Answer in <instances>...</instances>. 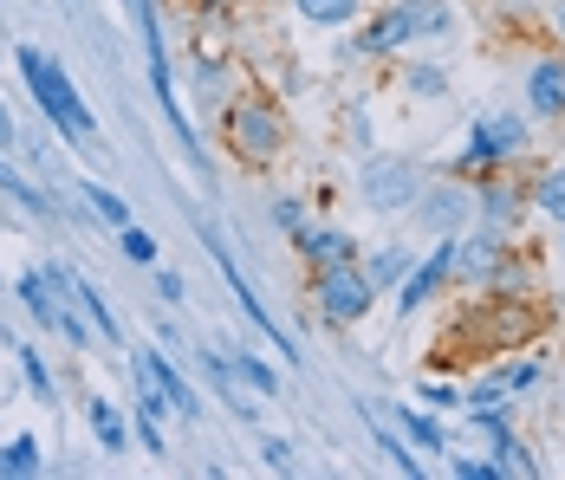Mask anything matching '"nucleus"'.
Instances as JSON below:
<instances>
[{
    "instance_id": "obj_4",
    "label": "nucleus",
    "mask_w": 565,
    "mask_h": 480,
    "mask_svg": "<svg viewBox=\"0 0 565 480\" xmlns=\"http://www.w3.org/2000/svg\"><path fill=\"white\" fill-rule=\"evenodd\" d=\"M312 306L326 324H364L377 306V286L364 260H339V267H312Z\"/></svg>"
},
{
    "instance_id": "obj_36",
    "label": "nucleus",
    "mask_w": 565,
    "mask_h": 480,
    "mask_svg": "<svg viewBox=\"0 0 565 480\" xmlns=\"http://www.w3.org/2000/svg\"><path fill=\"white\" fill-rule=\"evenodd\" d=\"M416 403H429V409H461V390H449V383H423Z\"/></svg>"
},
{
    "instance_id": "obj_23",
    "label": "nucleus",
    "mask_w": 565,
    "mask_h": 480,
    "mask_svg": "<svg viewBox=\"0 0 565 480\" xmlns=\"http://www.w3.org/2000/svg\"><path fill=\"white\" fill-rule=\"evenodd\" d=\"M508 396H513V390L501 383V376H481L475 390H461V409H468L475 423H494V416H508V409H513Z\"/></svg>"
},
{
    "instance_id": "obj_40",
    "label": "nucleus",
    "mask_w": 565,
    "mask_h": 480,
    "mask_svg": "<svg viewBox=\"0 0 565 480\" xmlns=\"http://www.w3.org/2000/svg\"><path fill=\"white\" fill-rule=\"evenodd\" d=\"M553 26H559V40H565V0H553Z\"/></svg>"
},
{
    "instance_id": "obj_20",
    "label": "nucleus",
    "mask_w": 565,
    "mask_h": 480,
    "mask_svg": "<svg viewBox=\"0 0 565 480\" xmlns=\"http://www.w3.org/2000/svg\"><path fill=\"white\" fill-rule=\"evenodd\" d=\"M475 214H481V227H494V234H508L520 227V189H508V182H481L475 189Z\"/></svg>"
},
{
    "instance_id": "obj_22",
    "label": "nucleus",
    "mask_w": 565,
    "mask_h": 480,
    "mask_svg": "<svg viewBox=\"0 0 565 480\" xmlns=\"http://www.w3.org/2000/svg\"><path fill=\"white\" fill-rule=\"evenodd\" d=\"M409 20H416V40H455V0H403Z\"/></svg>"
},
{
    "instance_id": "obj_34",
    "label": "nucleus",
    "mask_w": 565,
    "mask_h": 480,
    "mask_svg": "<svg viewBox=\"0 0 565 480\" xmlns=\"http://www.w3.org/2000/svg\"><path fill=\"white\" fill-rule=\"evenodd\" d=\"M449 474L455 480H501L494 461H475V455H449Z\"/></svg>"
},
{
    "instance_id": "obj_1",
    "label": "nucleus",
    "mask_w": 565,
    "mask_h": 480,
    "mask_svg": "<svg viewBox=\"0 0 565 480\" xmlns=\"http://www.w3.org/2000/svg\"><path fill=\"white\" fill-rule=\"evenodd\" d=\"M13 65H20V78H26V92H33L40 117L53 124L58 143L78 150V157H98V117H92V105L78 98L72 72H65L53 53H40V46H13Z\"/></svg>"
},
{
    "instance_id": "obj_33",
    "label": "nucleus",
    "mask_w": 565,
    "mask_h": 480,
    "mask_svg": "<svg viewBox=\"0 0 565 480\" xmlns=\"http://www.w3.org/2000/svg\"><path fill=\"white\" fill-rule=\"evenodd\" d=\"M501 383H508L513 396H520V390H533V383H540V358H520V364H501Z\"/></svg>"
},
{
    "instance_id": "obj_6",
    "label": "nucleus",
    "mask_w": 565,
    "mask_h": 480,
    "mask_svg": "<svg viewBox=\"0 0 565 480\" xmlns=\"http://www.w3.org/2000/svg\"><path fill=\"white\" fill-rule=\"evenodd\" d=\"M449 279H455V234H443L416 267L396 279V312H403V319H416L423 306H436V299H443V286H449Z\"/></svg>"
},
{
    "instance_id": "obj_18",
    "label": "nucleus",
    "mask_w": 565,
    "mask_h": 480,
    "mask_svg": "<svg viewBox=\"0 0 565 480\" xmlns=\"http://www.w3.org/2000/svg\"><path fill=\"white\" fill-rule=\"evenodd\" d=\"M85 423H92V435H98V448L105 455H130V416H124V403H111V396H92L85 403Z\"/></svg>"
},
{
    "instance_id": "obj_28",
    "label": "nucleus",
    "mask_w": 565,
    "mask_h": 480,
    "mask_svg": "<svg viewBox=\"0 0 565 480\" xmlns=\"http://www.w3.org/2000/svg\"><path fill=\"white\" fill-rule=\"evenodd\" d=\"M403 92H416L423 105H436V98H449V72L429 65V58H409V65H403Z\"/></svg>"
},
{
    "instance_id": "obj_41",
    "label": "nucleus",
    "mask_w": 565,
    "mask_h": 480,
    "mask_svg": "<svg viewBox=\"0 0 565 480\" xmlns=\"http://www.w3.org/2000/svg\"><path fill=\"white\" fill-rule=\"evenodd\" d=\"M559 247H565V241H559Z\"/></svg>"
},
{
    "instance_id": "obj_27",
    "label": "nucleus",
    "mask_w": 565,
    "mask_h": 480,
    "mask_svg": "<svg viewBox=\"0 0 565 480\" xmlns=\"http://www.w3.org/2000/svg\"><path fill=\"white\" fill-rule=\"evenodd\" d=\"M292 13H299L306 26H351V20L364 13V0H292Z\"/></svg>"
},
{
    "instance_id": "obj_15",
    "label": "nucleus",
    "mask_w": 565,
    "mask_h": 480,
    "mask_svg": "<svg viewBox=\"0 0 565 480\" xmlns=\"http://www.w3.org/2000/svg\"><path fill=\"white\" fill-rule=\"evenodd\" d=\"M292 247H299V260H306V267H339V260H364V254H358V241H351L344 227H312V221H306V227L292 234Z\"/></svg>"
},
{
    "instance_id": "obj_29",
    "label": "nucleus",
    "mask_w": 565,
    "mask_h": 480,
    "mask_svg": "<svg viewBox=\"0 0 565 480\" xmlns=\"http://www.w3.org/2000/svg\"><path fill=\"white\" fill-rule=\"evenodd\" d=\"M526 202H533V214H546V221H565V162L546 169V175L526 189Z\"/></svg>"
},
{
    "instance_id": "obj_13",
    "label": "nucleus",
    "mask_w": 565,
    "mask_h": 480,
    "mask_svg": "<svg viewBox=\"0 0 565 480\" xmlns=\"http://www.w3.org/2000/svg\"><path fill=\"white\" fill-rule=\"evenodd\" d=\"M391 423L416 455H449V428H443V416L429 403H391Z\"/></svg>"
},
{
    "instance_id": "obj_2",
    "label": "nucleus",
    "mask_w": 565,
    "mask_h": 480,
    "mask_svg": "<svg viewBox=\"0 0 565 480\" xmlns=\"http://www.w3.org/2000/svg\"><path fill=\"white\" fill-rule=\"evenodd\" d=\"M533 150V124L520 117V110H488V117H475L468 124V143L455 150V175H488V169H508Z\"/></svg>"
},
{
    "instance_id": "obj_24",
    "label": "nucleus",
    "mask_w": 565,
    "mask_h": 480,
    "mask_svg": "<svg viewBox=\"0 0 565 480\" xmlns=\"http://www.w3.org/2000/svg\"><path fill=\"white\" fill-rule=\"evenodd\" d=\"M40 468H46V455H40V441H33V435L0 441V480H33Z\"/></svg>"
},
{
    "instance_id": "obj_38",
    "label": "nucleus",
    "mask_w": 565,
    "mask_h": 480,
    "mask_svg": "<svg viewBox=\"0 0 565 480\" xmlns=\"http://www.w3.org/2000/svg\"><path fill=\"white\" fill-rule=\"evenodd\" d=\"M260 461H267V468H280V474H286V468H292V448H286L280 435H267V441H260Z\"/></svg>"
},
{
    "instance_id": "obj_3",
    "label": "nucleus",
    "mask_w": 565,
    "mask_h": 480,
    "mask_svg": "<svg viewBox=\"0 0 565 480\" xmlns=\"http://www.w3.org/2000/svg\"><path fill=\"white\" fill-rule=\"evenodd\" d=\"M13 299L26 306V319L40 324V331H53L58 344H72V351H92V344H98V331L85 324V312L72 306V292H65L46 267L20 273V279H13Z\"/></svg>"
},
{
    "instance_id": "obj_10",
    "label": "nucleus",
    "mask_w": 565,
    "mask_h": 480,
    "mask_svg": "<svg viewBox=\"0 0 565 480\" xmlns=\"http://www.w3.org/2000/svg\"><path fill=\"white\" fill-rule=\"evenodd\" d=\"M409 46H416V20H409L403 0H391V7L344 46V58H391V53H409Z\"/></svg>"
},
{
    "instance_id": "obj_35",
    "label": "nucleus",
    "mask_w": 565,
    "mask_h": 480,
    "mask_svg": "<svg viewBox=\"0 0 565 480\" xmlns=\"http://www.w3.org/2000/svg\"><path fill=\"white\" fill-rule=\"evenodd\" d=\"M274 227L299 234V227H306V202H299V195H280V202H274Z\"/></svg>"
},
{
    "instance_id": "obj_21",
    "label": "nucleus",
    "mask_w": 565,
    "mask_h": 480,
    "mask_svg": "<svg viewBox=\"0 0 565 480\" xmlns=\"http://www.w3.org/2000/svg\"><path fill=\"white\" fill-rule=\"evenodd\" d=\"M227 364H234V376H241L260 403H280V371H274L260 351H234V344H227Z\"/></svg>"
},
{
    "instance_id": "obj_37",
    "label": "nucleus",
    "mask_w": 565,
    "mask_h": 480,
    "mask_svg": "<svg viewBox=\"0 0 565 480\" xmlns=\"http://www.w3.org/2000/svg\"><path fill=\"white\" fill-rule=\"evenodd\" d=\"M157 299H163V306H182V299H189V286H182V273L157 267Z\"/></svg>"
},
{
    "instance_id": "obj_19",
    "label": "nucleus",
    "mask_w": 565,
    "mask_h": 480,
    "mask_svg": "<svg viewBox=\"0 0 565 480\" xmlns=\"http://www.w3.org/2000/svg\"><path fill=\"white\" fill-rule=\"evenodd\" d=\"M358 416H364V428H371V441H377V448L391 455V468H396V474H409V480H423V474H429V468H423V455H416V448H409V441H403V435H396V428L384 423L377 409H371V403H358Z\"/></svg>"
},
{
    "instance_id": "obj_9",
    "label": "nucleus",
    "mask_w": 565,
    "mask_h": 480,
    "mask_svg": "<svg viewBox=\"0 0 565 480\" xmlns=\"http://www.w3.org/2000/svg\"><path fill=\"white\" fill-rule=\"evenodd\" d=\"M209 254H215V267H222L227 292H234V299H241V312H247V319L260 324V338H267V344H274V351H280L286 364H299V351H292V338H286L280 324H274V312H267V299H260V292H254V286H247V273L234 267V254H227V247H222V241H215V234H209Z\"/></svg>"
},
{
    "instance_id": "obj_11",
    "label": "nucleus",
    "mask_w": 565,
    "mask_h": 480,
    "mask_svg": "<svg viewBox=\"0 0 565 480\" xmlns=\"http://www.w3.org/2000/svg\"><path fill=\"white\" fill-rule=\"evenodd\" d=\"M40 267L53 273L58 286H65V292H72V306H78V312H85V324H92V331H98V338H105V344H124V331H117V312H111V299H105V292H98V286H92V279H85V273L78 267H65V260H40Z\"/></svg>"
},
{
    "instance_id": "obj_30",
    "label": "nucleus",
    "mask_w": 565,
    "mask_h": 480,
    "mask_svg": "<svg viewBox=\"0 0 565 480\" xmlns=\"http://www.w3.org/2000/svg\"><path fill=\"white\" fill-rule=\"evenodd\" d=\"M416 267V247H377V254H371V286H377V292H384V286H396V279H403V273Z\"/></svg>"
},
{
    "instance_id": "obj_26",
    "label": "nucleus",
    "mask_w": 565,
    "mask_h": 480,
    "mask_svg": "<svg viewBox=\"0 0 565 480\" xmlns=\"http://www.w3.org/2000/svg\"><path fill=\"white\" fill-rule=\"evenodd\" d=\"M13 358H20V376H26L33 403H46V409H53V403H58V376L46 371V358H40L33 344H13Z\"/></svg>"
},
{
    "instance_id": "obj_8",
    "label": "nucleus",
    "mask_w": 565,
    "mask_h": 480,
    "mask_svg": "<svg viewBox=\"0 0 565 480\" xmlns=\"http://www.w3.org/2000/svg\"><path fill=\"white\" fill-rule=\"evenodd\" d=\"M130 371H137L150 390H157V396H163V403H170V416H182V423H202V396H195V383H189V376L175 371L170 351H157V344H150V351H137V358H130Z\"/></svg>"
},
{
    "instance_id": "obj_32",
    "label": "nucleus",
    "mask_w": 565,
    "mask_h": 480,
    "mask_svg": "<svg viewBox=\"0 0 565 480\" xmlns=\"http://www.w3.org/2000/svg\"><path fill=\"white\" fill-rule=\"evenodd\" d=\"M494 455H501V461H494V468H501V480H513V474H540V461H533V448H526V441H520V435H508V441H501V448H494Z\"/></svg>"
},
{
    "instance_id": "obj_16",
    "label": "nucleus",
    "mask_w": 565,
    "mask_h": 480,
    "mask_svg": "<svg viewBox=\"0 0 565 480\" xmlns=\"http://www.w3.org/2000/svg\"><path fill=\"white\" fill-rule=\"evenodd\" d=\"M195 364H202V376H209V383L222 390V403L234 409V416H247V423H254V416L267 409V403H260V396H254V390H247V383L234 376V364H227V351H195Z\"/></svg>"
},
{
    "instance_id": "obj_14",
    "label": "nucleus",
    "mask_w": 565,
    "mask_h": 480,
    "mask_svg": "<svg viewBox=\"0 0 565 480\" xmlns=\"http://www.w3.org/2000/svg\"><path fill=\"white\" fill-rule=\"evenodd\" d=\"M526 110L533 117H565V53L533 58V72H526Z\"/></svg>"
},
{
    "instance_id": "obj_12",
    "label": "nucleus",
    "mask_w": 565,
    "mask_h": 480,
    "mask_svg": "<svg viewBox=\"0 0 565 480\" xmlns=\"http://www.w3.org/2000/svg\"><path fill=\"white\" fill-rule=\"evenodd\" d=\"M409 209H416V227H423V234L443 241V234H461V227L475 221V189H455V182L449 189H423Z\"/></svg>"
},
{
    "instance_id": "obj_31",
    "label": "nucleus",
    "mask_w": 565,
    "mask_h": 480,
    "mask_svg": "<svg viewBox=\"0 0 565 480\" xmlns=\"http://www.w3.org/2000/svg\"><path fill=\"white\" fill-rule=\"evenodd\" d=\"M117 247H124V260H137V267H157V234H150V227L124 221V227H117Z\"/></svg>"
},
{
    "instance_id": "obj_7",
    "label": "nucleus",
    "mask_w": 565,
    "mask_h": 480,
    "mask_svg": "<svg viewBox=\"0 0 565 480\" xmlns=\"http://www.w3.org/2000/svg\"><path fill=\"white\" fill-rule=\"evenodd\" d=\"M358 189H364V202H371L377 214H396V209H409V202L423 195V169L403 162V157H371L364 175H358Z\"/></svg>"
},
{
    "instance_id": "obj_17",
    "label": "nucleus",
    "mask_w": 565,
    "mask_h": 480,
    "mask_svg": "<svg viewBox=\"0 0 565 480\" xmlns=\"http://www.w3.org/2000/svg\"><path fill=\"white\" fill-rule=\"evenodd\" d=\"M0 195H7L13 209H26L33 221H53V214H72L65 202H58V195H46L40 182H26V175L13 169V157H7V150H0Z\"/></svg>"
},
{
    "instance_id": "obj_5",
    "label": "nucleus",
    "mask_w": 565,
    "mask_h": 480,
    "mask_svg": "<svg viewBox=\"0 0 565 480\" xmlns=\"http://www.w3.org/2000/svg\"><path fill=\"white\" fill-rule=\"evenodd\" d=\"M227 143H234V157L241 162H274L286 150V117L260 92H247V98H234L227 105Z\"/></svg>"
},
{
    "instance_id": "obj_25",
    "label": "nucleus",
    "mask_w": 565,
    "mask_h": 480,
    "mask_svg": "<svg viewBox=\"0 0 565 480\" xmlns=\"http://www.w3.org/2000/svg\"><path fill=\"white\" fill-rule=\"evenodd\" d=\"M78 195H85V214H92L98 227H111V234L130 221V202H124L117 189H105V182H78Z\"/></svg>"
},
{
    "instance_id": "obj_39",
    "label": "nucleus",
    "mask_w": 565,
    "mask_h": 480,
    "mask_svg": "<svg viewBox=\"0 0 565 480\" xmlns=\"http://www.w3.org/2000/svg\"><path fill=\"white\" fill-rule=\"evenodd\" d=\"M13 143H20V130H13V110L0 105V150H13Z\"/></svg>"
}]
</instances>
